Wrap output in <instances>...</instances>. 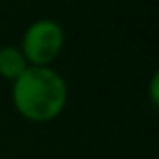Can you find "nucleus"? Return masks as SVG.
Masks as SVG:
<instances>
[{"label":"nucleus","instance_id":"1","mask_svg":"<svg viewBox=\"0 0 159 159\" xmlns=\"http://www.w3.org/2000/svg\"><path fill=\"white\" fill-rule=\"evenodd\" d=\"M12 107L30 123L58 119L69 103V85L52 66H28L12 83Z\"/></svg>","mask_w":159,"mask_h":159},{"label":"nucleus","instance_id":"2","mask_svg":"<svg viewBox=\"0 0 159 159\" xmlns=\"http://www.w3.org/2000/svg\"><path fill=\"white\" fill-rule=\"evenodd\" d=\"M18 47L30 66H51L65 48V28L54 18H36L22 32Z\"/></svg>","mask_w":159,"mask_h":159},{"label":"nucleus","instance_id":"4","mask_svg":"<svg viewBox=\"0 0 159 159\" xmlns=\"http://www.w3.org/2000/svg\"><path fill=\"white\" fill-rule=\"evenodd\" d=\"M157 87H159V75L155 73L151 77V81H149V101L153 103V105H159V93H157Z\"/></svg>","mask_w":159,"mask_h":159},{"label":"nucleus","instance_id":"3","mask_svg":"<svg viewBox=\"0 0 159 159\" xmlns=\"http://www.w3.org/2000/svg\"><path fill=\"white\" fill-rule=\"evenodd\" d=\"M28 66L30 65L24 58L20 47H16V44H2L0 47V77L2 79L14 83Z\"/></svg>","mask_w":159,"mask_h":159}]
</instances>
